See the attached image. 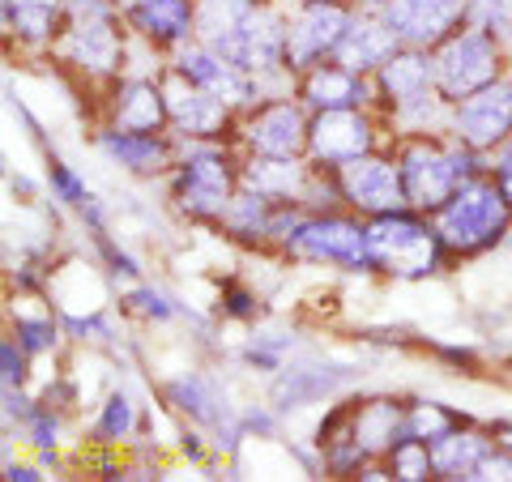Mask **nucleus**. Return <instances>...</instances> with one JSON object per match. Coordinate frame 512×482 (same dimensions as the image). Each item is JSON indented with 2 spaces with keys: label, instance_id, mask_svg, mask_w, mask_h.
Listing matches in <instances>:
<instances>
[{
  "label": "nucleus",
  "instance_id": "nucleus-1",
  "mask_svg": "<svg viewBox=\"0 0 512 482\" xmlns=\"http://www.w3.org/2000/svg\"><path fill=\"white\" fill-rule=\"evenodd\" d=\"M128 39L133 30L124 22L120 0H69L64 26L52 43V60L77 73L86 86L107 90L124 73Z\"/></svg>",
  "mask_w": 512,
  "mask_h": 482
},
{
  "label": "nucleus",
  "instance_id": "nucleus-2",
  "mask_svg": "<svg viewBox=\"0 0 512 482\" xmlns=\"http://www.w3.org/2000/svg\"><path fill=\"white\" fill-rule=\"evenodd\" d=\"M372 82H376V111L384 116L393 137L448 133V111H453V103H448L436 86L431 47L402 43L372 73Z\"/></svg>",
  "mask_w": 512,
  "mask_h": 482
},
{
  "label": "nucleus",
  "instance_id": "nucleus-3",
  "mask_svg": "<svg viewBox=\"0 0 512 482\" xmlns=\"http://www.w3.org/2000/svg\"><path fill=\"white\" fill-rule=\"evenodd\" d=\"M393 158L406 184V201L419 214H436L453 192L470 180V175L487 171V154H474L461 146L453 133H414L393 137Z\"/></svg>",
  "mask_w": 512,
  "mask_h": 482
},
{
  "label": "nucleus",
  "instance_id": "nucleus-4",
  "mask_svg": "<svg viewBox=\"0 0 512 482\" xmlns=\"http://www.w3.org/2000/svg\"><path fill=\"white\" fill-rule=\"evenodd\" d=\"M239 146L235 141H188L180 137V158L167 175L175 214L188 222L218 227L239 192Z\"/></svg>",
  "mask_w": 512,
  "mask_h": 482
},
{
  "label": "nucleus",
  "instance_id": "nucleus-5",
  "mask_svg": "<svg viewBox=\"0 0 512 482\" xmlns=\"http://www.w3.org/2000/svg\"><path fill=\"white\" fill-rule=\"evenodd\" d=\"M367 256H372V273L389 282H427L453 261L436 222L410 205L367 218Z\"/></svg>",
  "mask_w": 512,
  "mask_h": 482
},
{
  "label": "nucleus",
  "instance_id": "nucleus-6",
  "mask_svg": "<svg viewBox=\"0 0 512 482\" xmlns=\"http://www.w3.org/2000/svg\"><path fill=\"white\" fill-rule=\"evenodd\" d=\"M431 222H436L448 256L470 261V256H483L495 244H504V235L512 231V205L500 184L491 180V171H478L431 214Z\"/></svg>",
  "mask_w": 512,
  "mask_h": 482
},
{
  "label": "nucleus",
  "instance_id": "nucleus-7",
  "mask_svg": "<svg viewBox=\"0 0 512 482\" xmlns=\"http://www.w3.org/2000/svg\"><path fill=\"white\" fill-rule=\"evenodd\" d=\"M431 64H436V86L448 103H461L466 94L483 90L491 82L504 77V39L491 35L483 26L461 22L453 35H444L436 47H431Z\"/></svg>",
  "mask_w": 512,
  "mask_h": 482
},
{
  "label": "nucleus",
  "instance_id": "nucleus-8",
  "mask_svg": "<svg viewBox=\"0 0 512 482\" xmlns=\"http://www.w3.org/2000/svg\"><path fill=\"white\" fill-rule=\"evenodd\" d=\"M291 261H312L346 273H372L367 256V218L355 210H329V214H303L295 222L291 239L282 244Z\"/></svg>",
  "mask_w": 512,
  "mask_h": 482
},
{
  "label": "nucleus",
  "instance_id": "nucleus-9",
  "mask_svg": "<svg viewBox=\"0 0 512 482\" xmlns=\"http://www.w3.org/2000/svg\"><path fill=\"white\" fill-rule=\"evenodd\" d=\"M393 146V133L376 107H333V111H312L308 128V163L338 171L355 158Z\"/></svg>",
  "mask_w": 512,
  "mask_h": 482
},
{
  "label": "nucleus",
  "instance_id": "nucleus-10",
  "mask_svg": "<svg viewBox=\"0 0 512 482\" xmlns=\"http://www.w3.org/2000/svg\"><path fill=\"white\" fill-rule=\"evenodd\" d=\"M158 82H163V99H167V124L175 137L188 141H235L239 133V111L227 107L210 94L205 86H197L188 73H180L167 60L158 69Z\"/></svg>",
  "mask_w": 512,
  "mask_h": 482
},
{
  "label": "nucleus",
  "instance_id": "nucleus-11",
  "mask_svg": "<svg viewBox=\"0 0 512 482\" xmlns=\"http://www.w3.org/2000/svg\"><path fill=\"white\" fill-rule=\"evenodd\" d=\"M355 13L350 0H286V69L303 73L333 60Z\"/></svg>",
  "mask_w": 512,
  "mask_h": 482
},
{
  "label": "nucleus",
  "instance_id": "nucleus-12",
  "mask_svg": "<svg viewBox=\"0 0 512 482\" xmlns=\"http://www.w3.org/2000/svg\"><path fill=\"white\" fill-rule=\"evenodd\" d=\"M308 128H312V111L295 94H278V99H265L239 116L235 146L244 154L308 158Z\"/></svg>",
  "mask_w": 512,
  "mask_h": 482
},
{
  "label": "nucleus",
  "instance_id": "nucleus-13",
  "mask_svg": "<svg viewBox=\"0 0 512 482\" xmlns=\"http://www.w3.org/2000/svg\"><path fill=\"white\" fill-rule=\"evenodd\" d=\"M338 188H342L346 210H355L359 218L393 214V210H406L410 205L402 171H397V158H393V146L372 150V154L355 158V163L338 167Z\"/></svg>",
  "mask_w": 512,
  "mask_h": 482
},
{
  "label": "nucleus",
  "instance_id": "nucleus-14",
  "mask_svg": "<svg viewBox=\"0 0 512 482\" xmlns=\"http://www.w3.org/2000/svg\"><path fill=\"white\" fill-rule=\"evenodd\" d=\"M448 133L474 154H495L512 137V77L504 73L500 82L466 94L448 111Z\"/></svg>",
  "mask_w": 512,
  "mask_h": 482
},
{
  "label": "nucleus",
  "instance_id": "nucleus-15",
  "mask_svg": "<svg viewBox=\"0 0 512 482\" xmlns=\"http://www.w3.org/2000/svg\"><path fill=\"white\" fill-rule=\"evenodd\" d=\"M171 64L180 73H188L197 86H205L210 94H218L227 107H235L239 116H244L248 107H256V103H265V86H261V77L256 73H248V69H239V64H231L227 56H218V52H210L205 43H184L180 52L171 56Z\"/></svg>",
  "mask_w": 512,
  "mask_h": 482
},
{
  "label": "nucleus",
  "instance_id": "nucleus-16",
  "mask_svg": "<svg viewBox=\"0 0 512 482\" xmlns=\"http://www.w3.org/2000/svg\"><path fill=\"white\" fill-rule=\"evenodd\" d=\"M120 9L133 39L167 60L197 39V0H120Z\"/></svg>",
  "mask_w": 512,
  "mask_h": 482
},
{
  "label": "nucleus",
  "instance_id": "nucleus-17",
  "mask_svg": "<svg viewBox=\"0 0 512 482\" xmlns=\"http://www.w3.org/2000/svg\"><path fill=\"white\" fill-rule=\"evenodd\" d=\"M111 128H128V133H167V99L158 73H120L116 82L103 90V120Z\"/></svg>",
  "mask_w": 512,
  "mask_h": 482
},
{
  "label": "nucleus",
  "instance_id": "nucleus-18",
  "mask_svg": "<svg viewBox=\"0 0 512 482\" xmlns=\"http://www.w3.org/2000/svg\"><path fill=\"white\" fill-rule=\"evenodd\" d=\"M94 146L103 150V158H111V163L124 167L128 175H141V180L171 175L175 158H180V137H175L171 128L167 133H128V128L99 124Z\"/></svg>",
  "mask_w": 512,
  "mask_h": 482
},
{
  "label": "nucleus",
  "instance_id": "nucleus-19",
  "mask_svg": "<svg viewBox=\"0 0 512 482\" xmlns=\"http://www.w3.org/2000/svg\"><path fill=\"white\" fill-rule=\"evenodd\" d=\"M470 0H389L380 18L389 22L397 43L406 47H436L444 35L466 22Z\"/></svg>",
  "mask_w": 512,
  "mask_h": 482
},
{
  "label": "nucleus",
  "instance_id": "nucleus-20",
  "mask_svg": "<svg viewBox=\"0 0 512 482\" xmlns=\"http://www.w3.org/2000/svg\"><path fill=\"white\" fill-rule=\"evenodd\" d=\"M295 99L308 111L333 107H376V82L367 73L346 69L338 60H320L312 69L295 73Z\"/></svg>",
  "mask_w": 512,
  "mask_h": 482
},
{
  "label": "nucleus",
  "instance_id": "nucleus-21",
  "mask_svg": "<svg viewBox=\"0 0 512 482\" xmlns=\"http://www.w3.org/2000/svg\"><path fill=\"white\" fill-rule=\"evenodd\" d=\"M244 154V150H239ZM316 167L308 158H274V154H244L239 158V188L269 197L278 205H303L312 188Z\"/></svg>",
  "mask_w": 512,
  "mask_h": 482
},
{
  "label": "nucleus",
  "instance_id": "nucleus-22",
  "mask_svg": "<svg viewBox=\"0 0 512 482\" xmlns=\"http://www.w3.org/2000/svg\"><path fill=\"white\" fill-rule=\"evenodd\" d=\"M350 427L367 461H384L393 444L406 436V406L397 397H363L350 401Z\"/></svg>",
  "mask_w": 512,
  "mask_h": 482
},
{
  "label": "nucleus",
  "instance_id": "nucleus-23",
  "mask_svg": "<svg viewBox=\"0 0 512 482\" xmlns=\"http://www.w3.org/2000/svg\"><path fill=\"white\" fill-rule=\"evenodd\" d=\"M397 47H402V43H397L389 22H384L380 13H372V9H359L355 18H350V26H346V35L338 43V52H333V60L346 64V69H355V73L372 77L380 64L397 52Z\"/></svg>",
  "mask_w": 512,
  "mask_h": 482
},
{
  "label": "nucleus",
  "instance_id": "nucleus-24",
  "mask_svg": "<svg viewBox=\"0 0 512 482\" xmlns=\"http://www.w3.org/2000/svg\"><path fill=\"white\" fill-rule=\"evenodd\" d=\"M491 448H495L491 427L478 431L470 423H461L453 431H444L440 440H431V465H436V478H466V482H474L478 465L487 461Z\"/></svg>",
  "mask_w": 512,
  "mask_h": 482
},
{
  "label": "nucleus",
  "instance_id": "nucleus-25",
  "mask_svg": "<svg viewBox=\"0 0 512 482\" xmlns=\"http://www.w3.org/2000/svg\"><path fill=\"white\" fill-rule=\"evenodd\" d=\"M163 397L171 410H180L188 423L197 427H222L231 423V410H227V397L218 393V384L201 372H184L163 384Z\"/></svg>",
  "mask_w": 512,
  "mask_h": 482
},
{
  "label": "nucleus",
  "instance_id": "nucleus-26",
  "mask_svg": "<svg viewBox=\"0 0 512 482\" xmlns=\"http://www.w3.org/2000/svg\"><path fill=\"white\" fill-rule=\"evenodd\" d=\"M342 376L329 372V367H282L278 384H274V406H308V401H320L325 393H333V384Z\"/></svg>",
  "mask_w": 512,
  "mask_h": 482
},
{
  "label": "nucleus",
  "instance_id": "nucleus-27",
  "mask_svg": "<svg viewBox=\"0 0 512 482\" xmlns=\"http://www.w3.org/2000/svg\"><path fill=\"white\" fill-rule=\"evenodd\" d=\"M137 431V401L128 397L124 389H111L103 397V406L99 414H94V423H90V436L99 440V444H120L128 440Z\"/></svg>",
  "mask_w": 512,
  "mask_h": 482
},
{
  "label": "nucleus",
  "instance_id": "nucleus-28",
  "mask_svg": "<svg viewBox=\"0 0 512 482\" xmlns=\"http://www.w3.org/2000/svg\"><path fill=\"white\" fill-rule=\"evenodd\" d=\"M389 474L397 482H423V478H436V465H431V444L419 436H402L393 444V453L384 457Z\"/></svg>",
  "mask_w": 512,
  "mask_h": 482
},
{
  "label": "nucleus",
  "instance_id": "nucleus-29",
  "mask_svg": "<svg viewBox=\"0 0 512 482\" xmlns=\"http://www.w3.org/2000/svg\"><path fill=\"white\" fill-rule=\"evenodd\" d=\"M466 419H461L457 410H448L444 401H410L406 406V436H419V440H440L444 431H453V427H461Z\"/></svg>",
  "mask_w": 512,
  "mask_h": 482
},
{
  "label": "nucleus",
  "instance_id": "nucleus-30",
  "mask_svg": "<svg viewBox=\"0 0 512 482\" xmlns=\"http://www.w3.org/2000/svg\"><path fill=\"white\" fill-rule=\"evenodd\" d=\"M13 337L22 342V350L30 359H39V355H52L56 342H60V325H56V316L52 312H39V316H30V312H13Z\"/></svg>",
  "mask_w": 512,
  "mask_h": 482
},
{
  "label": "nucleus",
  "instance_id": "nucleus-31",
  "mask_svg": "<svg viewBox=\"0 0 512 482\" xmlns=\"http://www.w3.org/2000/svg\"><path fill=\"white\" fill-rule=\"evenodd\" d=\"M120 308L128 316H141V320H154V325H167V320L180 316V308H175V299L167 291H158V286H128V291H120Z\"/></svg>",
  "mask_w": 512,
  "mask_h": 482
},
{
  "label": "nucleus",
  "instance_id": "nucleus-32",
  "mask_svg": "<svg viewBox=\"0 0 512 482\" xmlns=\"http://www.w3.org/2000/svg\"><path fill=\"white\" fill-rule=\"evenodd\" d=\"M291 337L286 333H252L244 342V363L248 367H261V372H282L286 355H291Z\"/></svg>",
  "mask_w": 512,
  "mask_h": 482
},
{
  "label": "nucleus",
  "instance_id": "nucleus-33",
  "mask_svg": "<svg viewBox=\"0 0 512 482\" xmlns=\"http://www.w3.org/2000/svg\"><path fill=\"white\" fill-rule=\"evenodd\" d=\"M47 188H52V197L60 201V205H69V210H77L86 197H90V188H86V180L77 175L64 158H47Z\"/></svg>",
  "mask_w": 512,
  "mask_h": 482
},
{
  "label": "nucleus",
  "instance_id": "nucleus-34",
  "mask_svg": "<svg viewBox=\"0 0 512 482\" xmlns=\"http://www.w3.org/2000/svg\"><path fill=\"white\" fill-rule=\"evenodd\" d=\"M218 303H222V316H231V320H244V325L248 320H261V295L244 282H222Z\"/></svg>",
  "mask_w": 512,
  "mask_h": 482
},
{
  "label": "nucleus",
  "instance_id": "nucleus-35",
  "mask_svg": "<svg viewBox=\"0 0 512 482\" xmlns=\"http://www.w3.org/2000/svg\"><path fill=\"white\" fill-rule=\"evenodd\" d=\"M0 363H5V372H0V384H5V389H26V380H30V359L26 350H22V342L18 337H5V342H0Z\"/></svg>",
  "mask_w": 512,
  "mask_h": 482
},
{
  "label": "nucleus",
  "instance_id": "nucleus-36",
  "mask_svg": "<svg viewBox=\"0 0 512 482\" xmlns=\"http://www.w3.org/2000/svg\"><path fill=\"white\" fill-rule=\"evenodd\" d=\"M470 26H483L491 35H508V0H470V13H466Z\"/></svg>",
  "mask_w": 512,
  "mask_h": 482
},
{
  "label": "nucleus",
  "instance_id": "nucleus-37",
  "mask_svg": "<svg viewBox=\"0 0 512 482\" xmlns=\"http://www.w3.org/2000/svg\"><path fill=\"white\" fill-rule=\"evenodd\" d=\"M94 244H99V252L107 256V269L116 273V278H141V265H137V261H133V256H128L124 248L111 244V235H107V231L94 235Z\"/></svg>",
  "mask_w": 512,
  "mask_h": 482
},
{
  "label": "nucleus",
  "instance_id": "nucleus-38",
  "mask_svg": "<svg viewBox=\"0 0 512 482\" xmlns=\"http://www.w3.org/2000/svg\"><path fill=\"white\" fill-rule=\"evenodd\" d=\"M487 171H491V180L500 184V192H504L508 205H512V137L495 154H487Z\"/></svg>",
  "mask_w": 512,
  "mask_h": 482
},
{
  "label": "nucleus",
  "instance_id": "nucleus-39",
  "mask_svg": "<svg viewBox=\"0 0 512 482\" xmlns=\"http://www.w3.org/2000/svg\"><path fill=\"white\" fill-rule=\"evenodd\" d=\"M5 478L9 482H35V478H43L35 465H18V461H5Z\"/></svg>",
  "mask_w": 512,
  "mask_h": 482
},
{
  "label": "nucleus",
  "instance_id": "nucleus-40",
  "mask_svg": "<svg viewBox=\"0 0 512 482\" xmlns=\"http://www.w3.org/2000/svg\"><path fill=\"white\" fill-rule=\"evenodd\" d=\"M491 436H495V444H504L508 453H512V423H495V427H491Z\"/></svg>",
  "mask_w": 512,
  "mask_h": 482
},
{
  "label": "nucleus",
  "instance_id": "nucleus-41",
  "mask_svg": "<svg viewBox=\"0 0 512 482\" xmlns=\"http://www.w3.org/2000/svg\"><path fill=\"white\" fill-rule=\"evenodd\" d=\"M350 5H355V9H372V13H380L384 5H389V0H350Z\"/></svg>",
  "mask_w": 512,
  "mask_h": 482
}]
</instances>
